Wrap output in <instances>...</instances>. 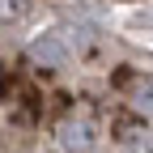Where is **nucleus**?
<instances>
[{"label":"nucleus","mask_w":153,"mask_h":153,"mask_svg":"<svg viewBox=\"0 0 153 153\" xmlns=\"http://www.w3.org/2000/svg\"><path fill=\"white\" fill-rule=\"evenodd\" d=\"M55 136H60V145H64L68 153H89V149H94V140H98L94 115H89V111H68Z\"/></svg>","instance_id":"obj_1"},{"label":"nucleus","mask_w":153,"mask_h":153,"mask_svg":"<svg viewBox=\"0 0 153 153\" xmlns=\"http://www.w3.org/2000/svg\"><path fill=\"white\" fill-rule=\"evenodd\" d=\"M30 55H34V60L43 64V68H60V64L68 60V47H64L55 34H43V38H38V43L30 47Z\"/></svg>","instance_id":"obj_2"},{"label":"nucleus","mask_w":153,"mask_h":153,"mask_svg":"<svg viewBox=\"0 0 153 153\" xmlns=\"http://www.w3.org/2000/svg\"><path fill=\"white\" fill-rule=\"evenodd\" d=\"M136 106H140L145 115H153V76L136 81Z\"/></svg>","instance_id":"obj_3"},{"label":"nucleus","mask_w":153,"mask_h":153,"mask_svg":"<svg viewBox=\"0 0 153 153\" xmlns=\"http://www.w3.org/2000/svg\"><path fill=\"white\" fill-rule=\"evenodd\" d=\"M4 17L17 22V17H22V0H4Z\"/></svg>","instance_id":"obj_4"}]
</instances>
